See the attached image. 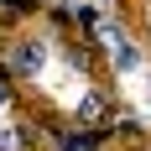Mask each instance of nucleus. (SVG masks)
<instances>
[{
  "label": "nucleus",
  "instance_id": "nucleus-1",
  "mask_svg": "<svg viewBox=\"0 0 151 151\" xmlns=\"http://www.w3.org/2000/svg\"><path fill=\"white\" fill-rule=\"evenodd\" d=\"M73 125H78V130L104 136V130H109V99H104L99 89H89L83 99H78V109H73Z\"/></svg>",
  "mask_w": 151,
  "mask_h": 151
},
{
  "label": "nucleus",
  "instance_id": "nucleus-2",
  "mask_svg": "<svg viewBox=\"0 0 151 151\" xmlns=\"http://www.w3.org/2000/svg\"><path fill=\"white\" fill-rule=\"evenodd\" d=\"M11 63H16V73H37V68L47 63V42L42 37H21L16 52H11Z\"/></svg>",
  "mask_w": 151,
  "mask_h": 151
},
{
  "label": "nucleus",
  "instance_id": "nucleus-3",
  "mask_svg": "<svg viewBox=\"0 0 151 151\" xmlns=\"http://www.w3.org/2000/svg\"><path fill=\"white\" fill-rule=\"evenodd\" d=\"M109 58H115V68H120V73H130V68L141 63V52L125 42V37H115V42H109Z\"/></svg>",
  "mask_w": 151,
  "mask_h": 151
},
{
  "label": "nucleus",
  "instance_id": "nucleus-4",
  "mask_svg": "<svg viewBox=\"0 0 151 151\" xmlns=\"http://www.w3.org/2000/svg\"><path fill=\"white\" fill-rule=\"evenodd\" d=\"M63 151H99V136H94V130H78V136H63Z\"/></svg>",
  "mask_w": 151,
  "mask_h": 151
},
{
  "label": "nucleus",
  "instance_id": "nucleus-5",
  "mask_svg": "<svg viewBox=\"0 0 151 151\" xmlns=\"http://www.w3.org/2000/svg\"><path fill=\"white\" fill-rule=\"evenodd\" d=\"M0 151H26V136H16V130H0Z\"/></svg>",
  "mask_w": 151,
  "mask_h": 151
},
{
  "label": "nucleus",
  "instance_id": "nucleus-6",
  "mask_svg": "<svg viewBox=\"0 0 151 151\" xmlns=\"http://www.w3.org/2000/svg\"><path fill=\"white\" fill-rule=\"evenodd\" d=\"M11 94H16L11 89V73H0V104H11Z\"/></svg>",
  "mask_w": 151,
  "mask_h": 151
},
{
  "label": "nucleus",
  "instance_id": "nucleus-7",
  "mask_svg": "<svg viewBox=\"0 0 151 151\" xmlns=\"http://www.w3.org/2000/svg\"><path fill=\"white\" fill-rule=\"evenodd\" d=\"M0 5H11V11H31L37 0H0Z\"/></svg>",
  "mask_w": 151,
  "mask_h": 151
},
{
  "label": "nucleus",
  "instance_id": "nucleus-8",
  "mask_svg": "<svg viewBox=\"0 0 151 151\" xmlns=\"http://www.w3.org/2000/svg\"><path fill=\"white\" fill-rule=\"evenodd\" d=\"M73 5H78V0H73Z\"/></svg>",
  "mask_w": 151,
  "mask_h": 151
}]
</instances>
